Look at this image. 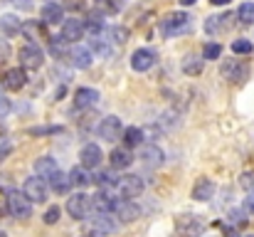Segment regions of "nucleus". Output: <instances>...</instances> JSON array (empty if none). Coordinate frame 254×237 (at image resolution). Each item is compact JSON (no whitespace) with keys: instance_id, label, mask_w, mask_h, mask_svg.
I'll return each instance as SVG.
<instances>
[{"instance_id":"nucleus-1","label":"nucleus","mask_w":254,"mask_h":237,"mask_svg":"<svg viewBox=\"0 0 254 237\" xmlns=\"http://www.w3.org/2000/svg\"><path fill=\"white\" fill-rule=\"evenodd\" d=\"M5 205H7L10 215L17 218V220H27V218L32 215V200H30L22 190H7Z\"/></svg>"},{"instance_id":"nucleus-2","label":"nucleus","mask_w":254,"mask_h":237,"mask_svg":"<svg viewBox=\"0 0 254 237\" xmlns=\"http://www.w3.org/2000/svg\"><path fill=\"white\" fill-rule=\"evenodd\" d=\"M190 30V15L188 12H170L161 20V32L163 37H178Z\"/></svg>"},{"instance_id":"nucleus-3","label":"nucleus","mask_w":254,"mask_h":237,"mask_svg":"<svg viewBox=\"0 0 254 237\" xmlns=\"http://www.w3.org/2000/svg\"><path fill=\"white\" fill-rule=\"evenodd\" d=\"M116 193L121 195V198H126V200H131V198H138L141 193H143V188H146V183H143V178L141 175H136V173H126V175H121L119 180H116Z\"/></svg>"},{"instance_id":"nucleus-4","label":"nucleus","mask_w":254,"mask_h":237,"mask_svg":"<svg viewBox=\"0 0 254 237\" xmlns=\"http://www.w3.org/2000/svg\"><path fill=\"white\" fill-rule=\"evenodd\" d=\"M89 228L94 230V235H114L119 230V220L114 213H91Z\"/></svg>"},{"instance_id":"nucleus-5","label":"nucleus","mask_w":254,"mask_h":237,"mask_svg":"<svg viewBox=\"0 0 254 237\" xmlns=\"http://www.w3.org/2000/svg\"><path fill=\"white\" fill-rule=\"evenodd\" d=\"M67 213H69V218H74V220L89 218V213H91V195H86L84 190L74 193V195L67 200Z\"/></svg>"},{"instance_id":"nucleus-6","label":"nucleus","mask_w":254,"mask_h":237,"mask_svg":"<svg viewBox=\"0 0 254 237\" xmlns=\"http://www.w3.org/2000/svg\"><path fill=\"white\" fill-rule=\"evenodd\" d=\"M96 134H99V139H101V141L114 144L116 139H121V136H124L121 119H119V116H106V119H101V124L96 126Z\"/></svg>"},{"instance_id":"nucleus-7","label":"nucleus","mask_w":254,"mask_h":237,"mask_svg":"<svg viewBox=\"0 0 254 237\" xmlns=\"http://www.w3.org/2000/svg\"><path fill=\"white\" fill-rule=\"evenodd\" d=\"M175 228H178L180 237H200L205 233V223L197 215H180L175 220Z\"/></svg>"},{"instance_id":"nucleus-8","label":"nucleus","mask_w":254,"mask_h":237,"mask_svg":"<svg viewBox=\"0 0 254 237\" xmlns=\"http://www.w3.org/2000/svg\"><path fill=\"white\" fill-rule=\"evenodd\" d=\"M22 193L32 200V203H45L47 200V180L40 175H30L22 183Z\"/></svg>"},{"instance_id":"nucleus-9","label":"nucleus","mask_w":254,"mask_h":237,"mask_svg":"<svg viewBox=\"0 0 254 237\" xmlns=\"http://www.w3.org/2000/svg\"><path fill=\"white\" fill-rule=\"evenodd\" d=\"M111 213L116 215V220L119 223H136L138 218H141V208L133 203V200H114V208H111Z\"/></svg>"},{"instance_id":"nucleus-10","label":"nucleus","mask_w":254,"mask_h":237,"mask_svg":"<svg viewBox=\"0 0 254 237\" xmlns=\"http://www.w3.org/2000/svg\"><path fill=\"white\" fill-rule=\"evenodd\" d=\"M17 57H20V67H22V70H40L42 62H45V55H42V50H40L37 45H25V47H20Z\"/></svg>"},{"instance_id":"nucleus-11","label":"nucleus","mask_w":254,"mask_h":237,"mask_svg":"<svg viewBox=\"0 0 254 237\" xmlns=\"http://www.w3.org/2000/svg\"><path fill=\"white\" fill-rule=\"evenodd\" d=\"M220 75L225 79H230V81H245L247 75H250V67L240 60H227V62L220 65Z\"/></svg>"},{"instance_id":"nucleus-12","label":"nucleus","mask_w":254,"mask_h":237,"mask_svg":"<svg viewBox=\"0 0 254 237\" xmlns=\"http://www.w3.org/2000/svg\"><path fill=\"white\" fill-rule=\"evenodd\" d=\"M153 65H156V52L148 50V47H141V50H136V52L131 55V67H133V72H148Z\"/></svg>"},{"instance_id":"nucleus-13","label":"nucleus","mask_w":254,"mask_h":237,"mask_svg":"<svg viewBox=\"0 0 254 237\" xmlns=\"http://www.w3.org/2000/svg\"><path fill=\"white\" fill-rule=\"evenodd\" d=\"M84 20H64L62 22V35H60V40H64V42H79L82 37H84Z\"/></svg>"},{"instance_id":"nucleus-14","label":"nucleus","mask_w":254,"mask_h":237,"mask_svg":"<svg viewBox=\"0 0 254 237\" xmlns=\"http://www.w3.org/2000/svg\"><path fill=\"white\" fill-rule=\"evenodd\" d=\"M101 160H104V154H101V146H96V144H86L79 151V165H84V168H99Z\"/></svg>"},{"instance_id":"nucleus-15","label":"nucleus","mask_w":254,"mask_h":237,"mask_svg":"<svg viewBox=\"0 0 254 237\" xmlns=\"http://www.w3.org/2000/svg\"><path fill=\"white\" fill-rule=\"evenodd\" d=\"M163 160H166V154H163L161 146H156V144H146V146L141 149V163H143V165H148V168H158V165H163Z\"/></svg>"},{"instance_id":"nucleus-16","label":"nucleus","mask_w":254,"mask_h":237,"mask_svg":"<svg viewBox=\"0 0 254 237\" xmlns=\"http://www.w3.org/2000/svg\"><path fill=\"white\" fill-rule=\"evenodd\" d=\"M99 99H101V94H99L96 89L82 86V89H77V94H74V106H77V109H91V106L99 104Z\"/></svg>"},{"instance_id":"nucleus-17","label":"nucleus","mask_w":254,"mask_h":237,"mask_svg":"<svg viewBox=\"0 0 254 237\" xmlns=\"http://www.w3.org/2000/svg\"><path fill=\"white\" fill-rule=\"evenodd\" d=\"M230 25H232V15H230V12H225V15H210V17L205 20V32H207V35H220V32H225Z\"/></svg>"},{"instance_id":"nucleus-18","label":"nucleus","mask_w":254,"mask_h":237,"mask_svg":"<svg viewBox=\"0 0 254 237\" xmlns=\"http://www.w3.org/2000/svg\"><path fill=\"white\" fill-rule=\"evenodd\" d=\"M2 84H5V89H10V91H20V89L27 84L25 70H22V67H12V70H7V72H5V79H2Z\"/></svg>"},{"instance_id":"nucleus-19","label":"nucleus","mask_w":254,"mask_h":237,"mask_svg":"<svg viewBox=\"0 0 254 237\" xmlns=\"http://www.w3.org/2000/svg\"><path fill=\"white\" fill-rule=\"evenodd\" d=\"M35 173L40 175V178H45V180H50L55 173H60V165H57V160L52 156H42L35 160Z\"/></svg>"},{"instance_id":"nucleus-20","label":"nucleus","mask_w":254,"mask_h":237,"mask_svg":"<svg viewBox=\"0 0 254 237\" xmlns=\"http://www.w3.org/2000/svg\"><path fill=\"white\" fill-rule=\"evenodd\" d=\"M69 57H72V65L77 70H89L91 67V50L84 47V45H74L69 50Z\"/></svg>"},{"instance_id":"nucleus-21","label":"nucleus","mask_w":254,"mask_h":237,"mask_svg":"<svg viewBox=\"0 0 254 237\" xmlns=\"http://www.w3.org/2000/svg\"><path fill=\"white\" fill-rule=\"evenodd\" d=\"M40 17H42L45 25H57V22H62V17H64V7L57 5V2H45Z\"/></svg>"},{"instance_id":"nucleus-22","label":"nucleus","mask_w":254,"mask_h":237,"mask_svg":"<svg viewBox=\"0 0 254 237\" xmlns=\"http://www.w3.org/2000/svg\"><path fill=\"white\" fill-rule=\"evenodd\" d=\"M212 195H215V183H212L210 178H200V180L195 183V188H192V200L207 203Z\"/></svg>"},{"instance_id":"nucleus-23","label":"nucleus","mask_w":254,"mask_h":237,"mask_svg":"<svg viewBox=\"0 0 254 237\" xmlns=\"http://www.w3.org/2000/svg\"><path fill=\"white\" fill-rule=\"evenodd\" d=\"M111 168H116V170H126V168H131V163H133V154L124 146V149H114L111 151Z\"/></svg>"},{"instance_id":"nucleus-24","label":"nucleus","mask_w":254,"mask_h":237,"mask_svg":"<svg viewBox=\"0 0 254 237\" xmlns=\"http://www.w3.org/2000/svg\"><path fill=\"white\" fill-rule=\"evenodd\" d=\"M69 180H72V185H77V188L84 190L86 185L94 183V175H89V168H84V165H74L69 170Z\"/></svg>"},{"instance_id":"nucleus-25","label":"nucleus","mask_w":254,"mask_h":237,"mask_svg":"<svg viewBox=\"0 0 254 237\" xmlns=\"http://www.w3.org/2000/svg\"><path fill=\"white\" fill-rule=\"evenodd\" d=\"M114 200L106 190H99L96 195H91V213H111Z\"/></svg>"},{"instance_id":"nucleus-26","label":"nucleus","mask_w":254,"mask_h":237,"mask_svg":"<svg viewBox=\"0 0 254 237\" xmlns=\"http://www.w3.org/2000/svg\"><path fill=\"white\" fill-rule=\"evenodd\" d=\"M20 30H22V22L15 15H2L0 17V32L5 37H15V35H20Z\"/></svg>"},{"instance_id":"nucleus-27","label":"nucleus","mask_w":254,"mask_h":237,"mask_svg":"<svg viewBox=\"0 0 254 237\" xmlns=\"http://www.w3.org/2000/svg\"><path fill=\"white\" fill-rule=\"evenodd\" d=\"M84 30L91 32V35H99L104 30V12L101 10H91L84 20Z\"/></svg>"},{"instance_id":"nucleus-28","label":"nucleus","mask_w":254,"mask_h":237,"mask_svg":"<svg viewBox=\"0 0 254 237\" xmlns=\"http://www.w3.org/2000/svg\"><path fill=\"white\" fill-rule=\"evenodd\" d=\"M202 57H197V55H185V60H183V72L185 75H190V77H197V75H202Z\"/></svg>"},{"instance_id":"nucleus-29","label":"nucleus","mask_w":254,"mask_h":237,"mask_svg":"<svg viewBox=\"0 0 254 237\" xmlns=\"http://www.w3.org/2000/svg\"><path fill=\"white\" fill-rule=\"evenodd\" d=\"M47 183H50V188H52V190H55L57 195H62V193H67V190L72 188L69 173H67V175H64V173H55V175H52V178H50Z\"/></svg>"},{"instance_id":"nucleus-30","label":"nucleus","mask_w":254,"mask_h":237,"mask_svg":"<svg viewBox=\"0 0 254 237\" xmlns=\"http://www.w3.org/2000/svg\"><path fill=\"white\" fill-rule=\"evenodd\" d=\"M124 144H126V149H131V146H141L143 144V131L138 129V126H128V129H124Z\"/></svg>"},{"instance_id":"nucleus-31","label":"nucleus","mask_w":254,"mask_h":237,"mask_svg":"<svg viewBox=\"0 0 254 237\" xmlns=\"http://www.w3.org/2000/svg\"><path fill=\"white\" fill-rule=\"evenodd\" d=\"M116 180H119V178H114V173H111V170H101V173H96V175H94V183L99 185V190H109V188H114V185H116Z\"/></svg>"},{"instance_id":"nucleus-32","label":"nucleus","mask_w":254,"mask_h":237,"mask_svg":"<svg viewBox=\"0 0 254 237\" xmlns=\"http://www.w3.org/2000/svg\"><path fill=\"white\" fill-rule=\"evenodd\" d=\"M237 20L242 22V25H252L254 22V2H242L240 5V10H237Z\"/></svg>"},{"instance_id":"nucleus-33","label":"nucleus","mask_w":254,"mask_h":237,"mask_svg":"<svg viewBox=\"0 0 254 237\" xmlns=\"http://www.w3.org/2000/svg\"><path fill=\"white\" fill-rule=\"evenodd\" d=\"M89 45H91V50H94L96 55H101V57H109V55H111V45H109V40H101L99 35H94Z\"/></svg>"},{"instance_id":"nucleus-34","label":"nucleus","mask_w":254,"mask_h":237,"mask_svg":"<svg viewBox=\"0 0 254 237\" xmlns=\"http://www.w3.org/2000/svg\"><path fill=\"white\" fill-rule=\"evenodd\" d=\"M124 0H96V10L106 12V15H116L121 10Z\"/></svg>"},{"instance_id":"nucleus-35","label":"nucleus","mask_w":254,"mask_h":237,"mask_svg":"<svg viewBox=\"0 0 254 237\" xmlns=\"http://www.w3.org/2000/svg\"><path fill=\"white\" fill-rule=\"evenodd\" d=\"M109 35H111V42H114V45H124V42L128 40V27L114 25V27L109 30Z\"/></svg>"},{"instance_id":"nucleus-36","label":"nucleus","mask_w":254,"mask_h":237,"mask_svg":"<svg viewBox=\"0 0 254 237\" xmlns=\"http://www.w3.org/2000/svg\"><path fill=\"white\" fill-rule=\"evenodd\" d=\"M222 55V45L220 42H207L202 47V60H220Z\"/></svg>"},{"instance_id":"nucleus-37","label":"nucleus","mask_w":254,"mask_h":237,"mask_svg":"<svg viewBox=\"0 0 254 237\" xmlns=\"http://www.w3.org/2000/svg\"><path fill=\"white\" fill-rule=\"evenodd\" d=\"M252 50H254V45L250 40H245V37H240V40L232 42V52L235 55H252Z\"/></svg>"},{"instance_id":"nucleus-38","label":"nucleus","mask_w":254,"mask_h":237,"mask_svg":"<svg viewBox=\"0 0 254 237\" xmlns=\"http://www.w3.org/2000/svg\"><path fill=\"white\" fill-rule=\"evenodd\" d=\"M240 185H242L247 193H254V173L252 170H247V173L240 175Z\"/></svg>"},{"instance_id":"nucleus-39","label":"nucleus","mask_w":254,"mask_h":237,"mask_svg":"<svg viewBox=\"0 0 254 237\" xmlns=\"http://www.w3.org/2000/svg\"><path fill=\"white\" fill-rule=\"evenodd\" d=\"M62 7L69 12H79L86 7V0H62Z\"/></svg>"},{"instance_id":"nucleus-40","label":"nucleus","mask_w":254,"mask_h":237,"mask_svg":"<svg viewBox=\"0 0 254 237\" xmlns=\"http://www.w3.org/2000/svg\"><path fill=\"white\" fill-rule=\"evenodd\" d=\"M60 215H62V210H60L57 205H52V208H50V210L45 213V223H47V225H57Z\"/></svg>"},{"instance_id":"nucleus-41","label":"nucleus","mask_w":254,"mask_h":237,"mask_svg":"<svg viewBox=\"0 0 254 237\" xmlns=\"http://www.w3.org/2000/svg\"><path fill=\"white\" fill-rule=\"evenodd\" d=\"M62 126H40V129H30L32 136H40V134H60Z\"/></svg>"},{"instance_id":"nucleus-42","label":"nucleus","mask_w":254,"mask_h":237,"mask_svg":"<svg viewBox=\"0 0 254 237\" xmlns=\"http://www.w3.org/2000/svg\"><path fill=\"white\" fill-rule=\"evenodd\" d=\"M10 109H12V104H10V99L0 94V119H5V116L10 114Z\"/></svg>"},{"instance_id":"nucleus-43","label":"nucleus","mask_w":254,"mask_h":237,"mask_svg":"<svg viewBox=\"0 0 254 237\" xmlns=\"http://www.w3.org/2000/svg\"><path fill=\"white\" fill-rule=\"evenodd\" d=\"M245 213L254 215V193H247V198H245Z\"/></svg>"},{"instance_id":"nucleus-44","label":"nucleus","mask_w":254,"mask_h":237,"mask_svg":"<svg viewBox=\"0 0 254 237\" xmlns=\"http://www.w3.org/2000/svg\"><path fill=\"white\" fill-rule=\"evenodd\" d=\"M230 218H232V223L245 225V218H242V213H240V210H232V213H230Z\"/></svg>"},{"instance_id":"nucleus-45","label":"nucleus","mask_w":254,"mask_h":237,"mask_svg":"<svg viewBox=\"0 0 254 237\" xmlns=\"http://www.w3.org/2000/svg\"><path fill=\"white\" fill-rule=\"evenodd\" d=\"M7 55H10V47H7V42H0V60H7Z\"/></svg>"},{"instance_id":"nucleus-46","label":"nucleus","mask_w":254,"mask_h":237,"mask_svg":"<svg viewBox=\"0 0 254 237\" xmlns=\"http://www.w3.org/2000/svg\"><path fill=\"white\" fill-rule=\"evenodd\" d=\"M10 154V144H0V158H5Z\"/></svg>"},{"instance_id":"nucleus-47","label":"nucleus","mask_w":254,"mask_h":237,"mask_svg":"<svg viewBox=\"0 0 254 237\" xmlns=\"http://www.w3.org/2000/svg\"><path fill=\"white\" fill-rule=\"evenodd\" d=\"M17 7H25V10H30V7H32V0H17Z\"/></svg>"},{"instance_id":"nucleus-48","label":"nucleus","mask_w":254,"mask_h":237,"mask_svg":"<svg viewBox=\"0 0 254 237\" xmlns=\"http://www.w3.org/2000/svg\"><path fill=\"white\" fill-rule=\"evenodd\" d=\"M212 5H230V0H210Z\"/></svg>"},{"instance_id":"nucleus-49","label":"nucleus","mask_w":254,"mask_h":237,"mask_svg":"<svg viewBox=\"0 0 254 237\" xmlns=\"http://www.w3.org/2000/svg\"><path fill=\"white\" fill-rule=\"evenodd\" d=\"M180 5H195V0H180Z\"/></svg>"},{"instance_id":"nucleus-50","label":"nucleus","mask_w":254,"mask_h":237,"mask_svg":"<svg viewBox=\"0 0 254 237\" xmlns=\"http://www.w3.org/2000/svg\"><path fill=\"white\" fill-rule=\"evenodd\" d=\"M0 237H7V233H5V230H0Z\"/></svg>"},{"instance_id":"nucleus-51","label":"nucleus","mask_w":254,"mask_h":237,"mask_svg":"<svg viewBox=\"0 0 254 237\" xmlns=\"http://www.w3.org/2000/svg\"><path fill=\"white\" fill-rule=\"evenodd\" d=\"M86 237H99V235H86Z\"/></svg>"},{"instance_id":"nucleus-52","label":"nucleus","mask_w":254,"mask_h":237,"mask_svg":"<svg viewBox=\"0 0 254 237\" xmlns=\"http://www.w3.org/2000/svg\"><path fill=\"white\" fill-rule=\"evenodd\" d=\"M247 237H254V235H247Z\"/></svg>"},{"instance_id":"nucleus-53","label":"nucleus","mask_w":254,"mask_h":237,"mask_svg":"<svg viewBox=\"0 0 254 237\" xmlns=\"http://www.w3.org/2000/svg\"><path fill=\"white\" fill-rule=\"evenodd\" d=\"M50 2H52V0H50Z\"/></svg>"}]
</instances>
